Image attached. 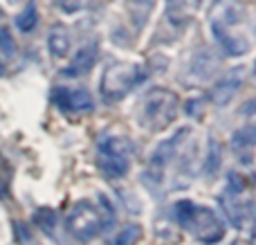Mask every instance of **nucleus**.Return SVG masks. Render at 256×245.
Listing matches in <instances>:
<instances>
[{"label":"nucleus","mask_w":256,"mask_h":245,"mask_svg":"<svg viewBox=\"0 0 256 245\" xmlns=\"http://www.w3.org/2000/svg\"><path fill=\"white\" fill-rule=\"evenodd\" d=\"M142 236V228L140 225H126L115 238H112V245H135Z\"/></svg>","instance_id":"a211bd4d"},{"label":"nucleus","mask_w":256,"mask_h":245,"mask_svg":"<svg viewBox=\"0 0 256 245\" xmlns=\"http://www.w3.org/2000/svg\"><path fill=\"white\" fill-rule=\"evenodd\" d=\"M135 156V144L130 138L117 133H106L97 142V164L108 178H124Z\"/></svg>","instance_id":"7ed1b4c3"},{"label":"nucleus","mask_w":256,"mask_h":245,"mask_svg":"<svg viewBox=\"0 0 256 245\" xmlns=\"http://www.w3.org/2000/svg\"><path fill=\"white\" fill-rule=\"evenodd\" d=\"M48 48H50V54H52V56H56V58L68 56V52H70V34H68L66 27L58 25L50 32Z\"/></svg>","instance_id":"f8f14e48"},{"label":"nucleus","mask_w":256,"mask_h":245,"mask_svg":"<svg viewBox=\"0 0 256 245\" xmlns=\"http://www.w3.org/2000/svg\"><path fill=\"white\" fill-rule=\"evenodd\" d=\"M36 22H38L36 4H27V7L22 9V14H18V18H16V27L20 32H32L36 27Z\"/></svg>","instance_id":"f3484780"},{"label":"nucleus","mask_w":256,"mask_h":245,"mask_svg":"<svg viewBox=\"0 0 256 245\" xmlns=\"http://www.w3.org/2000/svg\"><path fill=\"white\" fill-rule=\"evenodd\" d=\"M216 66H218V61L214 58V54L207 52V50H202V52L191 61V74L198 76L196 81H202V79H207V76H212V72L216 70Z\"/></svg>","instance_id":"ddd939ff"},{"label":"nucleus","mask_w":256,"mask_h":245,"mask_svg":"<svg viewBox=\"0 0 256 245\" xmlns=\"http://www.w3.org/2000/svg\"><path fill=\"white\" fill-rule=\"evenodd\" d=\"M212 32H214V36L218 38L220 48L225 50V54H230V56H240V54H245L250 50V43L243 38V36L230 34V27L220 25V22L214 20L212 22Z\"/></svg>","instance_id":"1a4fd4ad"},{"label":"nucleus","mask_w":256,"mask_h":245,"mask_svg":"<svg viewBox=\"0 0 256 245\" xmlns=\"http://www.w3.org/2000/svg\"><path fill=\"white\" fill-rule=\"evenodd\" d=\"M14 40H12V36H9V32L4 30V27H0V52L2 54H7V56H12L14 54Z\"/></svg>","instance_id":"6ab92c4d"},{"label":"nucleus","mask_w":256,"mask_h":245,"mask_svg":"<svg viewBox=\"0 0 256 245\" xmlns=\"http://www.w3.org/2000/svg\"><path fill=\"white\" fill-rule=\"evenodd\" d=\"M232 144L236 148H252L256 146V124L254 126H243L240 130H236L234 138H232Z\"/></svg>","instance_id":"dca6fc26"},{"label":"nucleus","mask_w":256,"mask_h":245,"mask_svg":"<svg viewBox=\"0 0 256 245\" xmlns=\"http://www.w3.org/2000/svg\"><path fill=\"white\" fill-rule=\"evenodd\" d=\"M146 79V70L135 61H117L104 70L99 92L106 102H122Z\"/></svg>","instance_id":"20e7f679"},{"label":"nucleus","mask_w":256,"mask_h":245,"mask_svg":"<svg viewBox=\"0 0 256 245\" xmlns=\"http://www.w3.org/2000/svg\"><path fill=\"white\" fill-rule=\"evenodd\" d=\"M112 218H115V212H112L110 202L102 196L99 205L92 200L74 202V207L70 210V214L66 218V228L76 241L88 243L102 232H106L110 228Z\"/></svg>","instance_id":"f257e3e1"},{"label":"nucleus","mask_w":256,"mask_h":245,"mask_svg":"<svg viewBox=\"0 0 256 245\" xmlns=\"http://www.w3.org/2000/svg\"><path fill=\"white\" fill-rule=\"evenodd\" d=\"M97 54H99L97 45L81 48L79 52H76V56L72 58V63L63 70V74L66 76H84V74H88V72L94 68V63H97Z\"/></svg>","instance_id":"9d476101"},{"label":"nucleus","mask_w":256,"mask_h":245,"mask_svg":"<svg viewBox=\"0 0 256 245\" xmlns=\"http://www.w3.org/2000/svg\"><path fill=\"white\" fill-rule=\"evenodd\" d=\"M222 210H225L227 218H230V223L234 225V228H243L245 220H248L250 212H248V205H243V200H238V198H232V196H222L220 200Z\"/></svg>","instance_id":"9b49d317"},{"label":"nucleus","mask_w":256,"mask_h":245,"mask_svg":"<svg viewBox=\"0 0 256 245\" xmlns=\"http://www.w3.org/2000/svg\"><path fill=\"white\" fill-rule=\"evenodd\" d=\"M2 72H4V68H2V63H0V74H2Z\"/></svg>","instance_id":"412c9836"},{"label":"nucleus","mask_w":256,"mask_h":245,"mask_svg":"<svg viewBox=\"0 0 256 245\" xmlns=\"http://www.w3.org/2000/svg\"><path fill=\"white\" fill-rule=\"evenodd\" d=\"M186 135H189V128H178L171 138L164 140V142L153 151V156H150V171H155V178H158V180L162 178L164 169L168 166L171 158L176 156L178 146H180V144L186 140Z\"/></svg>","instance_id":"0eeeda50"},{"label":"nucleus","mask_w":256,"mask_h":245,"mask_svg":"<svg viewBox=\"0 0 256 245\" xmlns=\"http://www.w3.org/2000/svg\"><path fill=\"white\" fill-rule=\"evenodd\" d=\"M243 189H245V178L238 176L236 171H232L230 174V194H240Z\"/></svg>","instance_id":"aec40b11"},{"label":"nucleus","mask_w":256,"mask_h":245,"mask_svg":"<svg viewBox=\"0 0 256 245\" xmlns=\"http://www.w3.org/2000/svg\"><path fill=\"white\" fill-rule=\"evenodd\" d=\"M52 102L63 112H90L94 108V99L88 90H70V88H54Z\"/></svg>","instance_id":"423d86ee"},{"label":"nucleus","mask_w":256,"mask_h":245,"mask_svg":"<svg viewBox=\"0 0 256 245\" xmlns=\"http://www.w3.org/2000/svg\"><path fill=\"white\" fill-rule=\"evenodd\" d=\"M243 74H245L243 68H232L230 72H225V74L218 79V84L212 88L209 99H212L216 106L230 104L232 99L236 97V92L240 90V86H243Z\"/></svg>","instance_id":"6e6552de"},{"label":"nucleus","mask_w":256,"mask_h":245,"mask_svg":"<svg viewBox=\"0 0 256 245\" xmlns=\"http://www.w3.org/2000/svg\"><path fill=\"white\" fill-rule=\"evenodd\" d=\"M220 144L216 142V140H209V146H207V160H204V174L209 176V178H214V176L218 174V169H220Z\"/></svg>","instance_id":"4468645a"},{"label":"nucleus","mask_w":256,"mask_h":245,"mask_svg":"<svg viewBox=\"0 0 256 245\" xmlns=\"http://www.w3.org/2000/svg\"><path fill=\"white\" fill-rule=\"evenodd\" d=\"M34 220H36V225H38V228L43 230L45 234H50V236L54 234V228H56V223H58L56 212L50 210V207H43V210L36 212V214H34Z\"/></svg>","instance_id":"2eb2a0df"},{"label":"nucleus","mask_w":256,"mask_h":245,"mask_svg":"<svg viewBox=\"0 0 256 245\" xmlns=\"http://www.w3.org/2000/svg\"><path fill=\"white\" fill-rule=\"evenodd\" d=\"M178 97L164 88H155L148 92L142 106V124L148 130H164L178 115Z\"/></svg>","instance_id":"39448f33"},{"label":"nucleus","mask_w":256,"mask_h":245,"mask_svg":"<svg viewBox=\"0 0 256 245\" xmlns=\"http://www.w3.org/2000/svg\"><path fill=\"white\" fill-rule=\"evenodd\" d=\"M173 214H176L178 225L184 232H189L194 238H198V241L207 245L222 241V236H225L222 220L218 218L216 212L204 205H198L194 200H178L173 205Z\"/></svg>","instance_id":"f03ea898"}]
</instances>
